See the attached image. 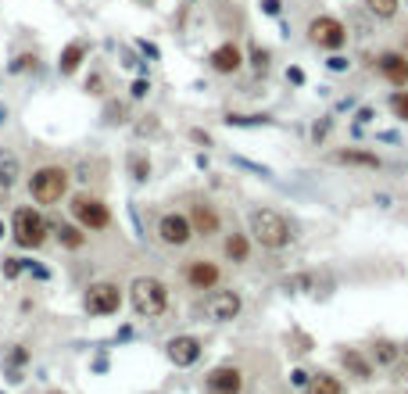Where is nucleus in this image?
<instances>
[{"instance_id":"f257e3e1","label":"nucleus","mask_w":408,"mask_h":394,"mask_svg":"<svg viewBox=\"0 0 408 394\" xmlns=\"http://www.w3.org/2000/svg\"><path fill=\"white\" fill-rule=\"evenodd\" d=\"M247 226H251V237L262 244V247H269V251L287 247L290 237H294L287 215H279L276 208H254V212L247 215Z\"/></svg>"},{"instance_id":"f03ea898","label":"nucleus","mask_w":408,"mask_h":394,"mask_svg":"<svg viewBox=\"0 0 408 394\" xmlns=\"http://www.w3.org/2000/svg\"><path fill=\"white\" fill-rule=\"evenodd\" d=\"M129 301H133L136 316L158 319L168 308V287L158 276H136L133 283H129Z\"/></svg>"},{"instance_id":"7ed1b4c3","label":"nucleus","mask_w":408,"mask_h":394,"mask_svg":"<svg viewBox=\"0 0 408 394\" xmlns=\"http://www.w3.org/2000/svg\"><path fill=\"white\" fill-rule=\"evenodd\" d=\"M11 237H15L18 247L36 251V247H43L47 237H51V222L43 219L36 208H15V215H11Z\"/></svg>"},{"instance_id":"20e7f679","label":"nucleus","mask_w":408,"mask_h":394,"mask_svg":"<svg viewBox=\"0 0 408 394\" xmlns=\"http://www.w3.org/2000/svg\"><path fill=\"white\" fill-rule=\"evenodd\" d=\"M64 190H69V169H61V165H43L29 179V194L36 204H57Z\"/></svg>"},{"instance_id":"39448f33","label":"nucleus","mask_w":408,"mask_h":394,"mask_svg":"<svg viewBox=\"0 0 408 394\" xmlns=\"http://www.w3.org/2000/svg\"><path fill=\"white\" fill-rule=\"evenodd\" d=\"M82 308H86V316H115L118 308H122V290L118 283H90L86 287V294H82Z\"/></svg>"},{"instance_id":"423d86ee","label":"nucleus","mask_w":408,"mask_h":394,"mask_svg":"<svg viewBox=\"0 0 408 394\" xmlns=\"http://www.w3.org/2000/svg\"><path fill=\"white\" fill-rule=\"evenodd\" d=\"M308 39L319 47V51H340L348 44V26L333 15H319L308 22Z\"/></svg>"},{"instance_id":"0eeeda50","label":"nucleus","mask_w":408,"mask_h":394,"mask_svg":"<svg viewBox=\"0 0 408 394\" xmlns=\"http://www.w3.org/2000/svg\"><path fill=\"white\" fill-rule=\"evenodd\" d=\"M240 308H244V298L233 287H211V294L204 298V312L211 323H233L240 316Z\"/></svg>"},{"instance_id":"6e6552de","label":"nucleus","mask_w":408,"mask_h":394,"mask_svg":"<svg viewBox=\"0 0 408 394\" xmlns=\"http://www.w3.org/2000/svg\"><path fill=\"white\" fill-rule=\"evenodd\" d=\"M72 215L79 219L82 230H104L107 222H112V212H107V204L90 197V194H79L72 197Z\"/></svg>"},{"instance_id":"1a4fd4ad","label":"nucleus","mask_w":408,"mask_h":394,"mask_svg":"<svg viewBox=\"0 0 408 394\" xmlns=\"http://www.w3.org/2000/svg\"><path fill=\"white\" fill-rule=\"evenodd\" d=\"M158 237H161V244H168V247H186L190 237H193V226H190V219L179 215V212H165V215L158 219Z\"/></svg>"},{"instance_id":"9d476101","label":"nucleus","mask_w":408,"mask_h":394,"mask_svg":"<svg viewBox=\"0 0 408 394\" xmlns=\"http://www.w3.org/2000/svg\"><path fill=\"white\" fill-rule=\"evenodd\" d=\"M208 391L211 394H240L244 391V373L236 366H215L208 373Z\"/></svg>"},{"instance_id":"9b49d317","label":"nucleus","mask_w":408,"mask_h":394,"mask_svg":"<svg viewBox=\"0 0 408 394\" xmlns=\"http://www.w3.org/2000/svg\"><path fill=\"white\" fill-rule=\"evenodd\" d=\"M219 265L215 262H208V258H193V262H186V283L193 287V290H211V287H219Z\"/></svg>"},{"instance_id":"f8f14e48","label":"nucleus","mask_w":408,"mask_h":394,"mask_svg":"<svg viewBox=\"0 0 408 394\" xmlns=\"http://www.w3.org/2000/svg\"><path fill=\"white\" fill-rule=\"evenodd\" d=\"M380 75L391 82V87L405 90L408 87V54H398V51L380 54Z\"/></svg>"},{"instance_id":"ddd939ff","label":"nucleus","mask_w":408,"mask_h":394,"mask_svg":"<svg viewBox=\"0 0 408 394\" xmlns=\"http://www.w3.org/2000/svg\"><path fill=\"white\" fill-rule=\"evenodd\" d=\"M208 61H211V69L219 72V75H233V72L244 69V54H240V47H236V44H219V47L208 54Z\"/></svg>"},{"instance_id":"4468645a","label":"nucleus","mask_w":408,"mask_h":394,"mask_svg":"<svg viewBox=\"0 0 408 394\" xmlns=\"http://www.w3.org/2000/svg\"><path fill=\"white\" fill-rule=\"evenodd\" d=\"M165 351H168V359L176 362L179 369H186V366H193V362L201 359V341L190 337V334H183V337H172Z\"/></svg>"},{"instance_id":"2eb2a0df","label":"nucleus","mask_w":408,"mask_h":394,"mask_svg":"<svg viewBox=\"0 0 408 394\" xmlns=\"http://www.w3.org/2000/svg\"><path fill=\"white\" fill-rule=\"evenodd\" d=\"M186 219L193 226V237H215V233H219V226H222L219 212H215L211 204H193Z\"/></svg>"},{"instance_id":"dca6fc26","label":"nucleus","mask_w":408,"mask_h":394,"mask_svg":"<svg viewBox=\"0 0 408 394\" xmlns=\"http://www.w3.org/2000/svg\"><path fill=\"white\" fill-rule=\"evenodd\" d=\"M333 161L337 165H355V169H380V158L373 151H358V147L333 151Z\"/></svg>"},{"instance_id":"f3484780","label":"nucleus","mask_w":408,"mask_h":394,"mask_svg":"<svg viewBox=\"0 0 408 394\" xmlns=\"http://www.w3.org/2000/svg\"><path fill=\"white\" fill-rule=\"evenodd\" d=\"M82 61H86V39H72V44L61 51L57 72H61V75H72V72H76V69L82 65Z\"/></svg>"},{"instance_id":"a211bd4d","label":"nucleus","mask_w":408,"mask_h":394,"mask_svg":"<svg viewBox=\"0 0 408 394\" xmlns=\"http://www.w3.org/2000/svg\"><path fill=\"white\" fill-rule=\"evenodd\" d=\"M51 233L57 237L61 247H69V251H79V247L86 244V233L79 230V226H72V222H54V226H51Z\"/></svg>"},{"instance_id":"6ab92c4d","label":"nucleus","mask_w":408,"mask_h":394,"mask_svg":"<svg viewBox=\"0 0 408 394\" xmlns=\"http://www.w3.org/2000/svg\"><path fill=\"white\" fill-rule=\"evenodd\" d=\"M222 251H226V258H229V262H247V255H251V244H247V237H244V233H229V237H226V244H222Z\"/></svg>"},{"instance_id":"aec40b11","label":"nucleus","mask_w":408,"mask_h":394,"mask_svg":"<svg viewBox=\"0 0 408 394\" xmlns=\"http://www.w3.org/2000/svg\"><path fill=\"white\" fill-rule=\"evenodd\" d=\"M340 362L348 366V369L355 373V377H358V380H369V377H373V366L365 362V355H362V351H355V348H348V351H344V355H340Z\"/></svg>"},{"instance_id":"412c9836","label":"nucleus","mask_w":408,"mask_h":394,"mask_svg":"<svg viewBox=\"0 0 408 394\" xmlns=\"http://www.w3.org/2000/svg\"><path fill=\"white\" fill-rule=\"evenodd\" d=\"M401 359V344H394V341H376L373 344V362L376 366H394Z\"/></svg>"},{"instance_id":"4be33fe9","label":"nucleus","mask_w":408,"mask_h":394,"mask_svg":"<svg viewBox=\"0 0 408 394\" xmlns=\"http://www.w3.org/2000/svg\"><path fill=\"white\" fill-rule=\"evenodd\" d=\"M15 179H18V158L0 151V186L8 190V186H15Z\"/></svg>"},{"instance_id":"5701e85b","label":"nucleus","mask_w":408,"mask_h":394,"mask_svg":"<svg viewBox=\"0 0 408 394\" xmlns=\"http://www.w3.org/2000/svg\"><path fill=\"white\" fill-rule=\"evenodd\" d=\"M308 394H344V387H340L337 377H330V373H319V377L308 384Z\"/></svg>"},{"instance_id":"b1692460","label":"nucleus","mask_w":408,"mask_h":394,"mask_svg":"<svg viewBox=\"0 0 408 394\" xmlns=\"http://www.w3.org/2000/svg\"><path fill=\"white\" fill-rule=\"evenodd\" d=\"M129 176H133L136 183H143V179L150 176V161H147L140 151H133V154H129Z\"/></svg>"},{"instance_id":"393cba45","label":"nucleus","mask_w":408,"mask_h":394,"mask_svg":"<svg viewBox=\"0 0 408 394\" xmlns=\"http://www.w3.org/2000/svg\"><path fill=\"white\" fill-rule=\"evenodd\" d=\"M365 4H369V11L376 18H394L398 15V0H365Z\"/></svg>"},{"instance_id":"a878e982","label":"nucleus","mask_w":408,"mask_h":394,"mask_svg":"<svg viewBox=\"0 0 408 394\" xmlns=\"http://www.w3.org/2000/svg\"><path fill=\"white\" fill-rule=\"evenodd\" d=\"M283 287H287V290H315V287H319V280H315V273H301V276L283 280Z\"/></svg>"},{"instance_id":"bb28decb","label":"nucleus","mask_w":408,"mask_h":394,"mask_svg":"<svg viewBox=\"0 0 408 394\" xmlns=\"http://www.w3.org/2000/svg\"><path fill=\"white\" fill-rule=\"evenodd\" d=\"M391 111L408 122V90H394V93H391Z\"/></svg>"},{"instance_id":"cd10ccee","label":"nucleus","mask_w":408,"mask_h":394,"mask_svg":"<svg viewBox=\"0 0 408 394\" xmlns=\"http://www.w3.org/2000/svg\"><path fill=\"white\" fill-rule=\"evenodd\" d=\"M226 122H229V126H269L265 115H229Z\"/></svg>"},{"instance_id":"c85d7f7f","label":"nucleus","mask_w":408,"mask_h":394,"mask_svg":"<svg viewBox=\"0 0 408 394\" xmlns=\"http://www.w3.org/2000/svg\"><path fill=\"white\" fill-rule=\"evenodd\" d=\"M0 269H4V276H8V280H18V276H21V269H26V262H21V258H4V265H0Z\"/></svg>"},{"instance_id":"c756f323","label":"nucleus","mask_w":408,"mask_h":394,"mask_svg":"<svg viewBox=\"0 0 408 394\" xmlns=\"http://www.w3.org/2000/svg\"><path fill=\"white\" fill-rule=\"evenodd\" d=\"M251 65H254L258 72H265V69H269V51H265V47H254V51H251Z\"/></svg>"},{"instance_id":"7c9ffc66","label":"nucleus","mask_w":408,"mask_h":394,"mask_svg":"<svg viewBox=\"0 0 408 394\" xmlns=\"http://www.w3.org/2000/svg\"><path fill=\"white\" fill-rule=\"evenodd\" d=\"M29 65H36V54H18V57L11 61L8 72H21V69H29Z\"/></svg>"},{"instance_id":"2f4dec72","label":"nucleus","mask_w":408,"mask_h":394,"mask_svg":"<svg viewBox=\"0 0 408 394\" xmlns=\"http://www.w3.org/2000/svg\"><path fill=\"white\" fill-rule=\"evenodd\" d=\"M330 126H333V122H330V118H322V122H315V129H312V140H315V143H319V140H326Z\"/></svg>"},{"instance_id":"473e14b6","label":"nucleus","mask_w":408,"mask_h":394,"mask_svg":"<svg viewBox=\"0 0 408 394\" xmlns=\"http://www.w3.org/2000/svg\"><path fill=\"white\" fill-rule=\"evenodd\" d=\"M326 65H330L333 72H344V69H348V57H340V54H333V57L326 61Z\"/></svg>"},{"instance_id":"72a5a7b5","label":"nucleus","mask_w":408,"mask_h":394,"mask_svg":"<svg viewBox=\"0 0 408 394\" xmlns=\"http://www.w3.org/2000/svg\"><path fill=\"white\" fill-rule=\"evenodd\" d=\"M100 87H104V79H100V75H90V79H86V90H90V93H104Z\"/></svg>"},{"instance_id":"f704fd0d","label":"nucleus","mask_w":408,"mask_h":394,"mask_svg":"<svg viewBox=\"0 0 408 394\" xmlns=\"http://www.w3.org/2000/svg\"><path fill=\"white\" fill-rule=\"evenodd\" d=\"M279 8H283V0H262V11L265 15H279Z\"/></svg>"},{"instance_id":"c9c22d12","label":"nucleus","mask_w":408,"mask_h":394,"mask_svg":"<svg viewBox=\"0 0 408 394\" xmlns=\"http://www.w3.org/2000/svg\"><path fill=\"white\" fill-rule=\"evenodd\" d=\"M147 90H150L147 79H136V82H133V97H147Z\"/></svg>"},{"instance_id":"e433bc0d","label":"nucleus","mask_w":408,"mask_h":394,"mask_svg":"<svg viewBox=\"0 0 408 394\" xmlns=\"http://www.w3.org/2000/svg\"><path fill=\"white\" fill-rule=\"evenodd\" d=\"M287 79H290V82H297V87H301V82H305V72H301V69H290V72H287Z\"/></svg>"},{"instance_id":"4c0bfd02","label":"nucleus","mask_w":408,"mask_h":394,"mask_svg":"<svg viewBox=\"0 0 408 394\" xmlns=\"http://www.w3.org/2000/svg\"><path fill=\"white\" fill-rule=\"evenodd\" d=\"M398 384L408 391V366H405V369H398Z\"/></svg>"},{"instance_id":"58836bf2","label":"nucleus","mask_w":408,"mask_h":394,"mask_svg":"<svg viewBox=\"0 0 408 394\" xmlns=\"http://www.w3.org/2000/svg\"><path fill=\"white\" fill-rule=\"evenodd\" d=\"M294 384H308V373H301V369H294V377H290Z\"/></svg>"},{"instance_id":"ea45409f","label":"nucleus","mask_w":408,"mask_h":394,"mask_svg":"<svg viewBox=\"0 0 408 394\" xmlns=\"http://www.w3.org/2000/svg\"><path fill=\"white\" fill-rule=\"evenodd\" d=\"M140 51H143L147 57H158V47H150V44H140Z\"/></svg>"},{"instance_id":"a19ab883","label":"nucleus","mask_w":408,"mask_h":394,"mask_svg":"<svg viewBox=\"0 0 408 394\" xmlns=\"http://www.w3.org/2000/svg\"><path fill=\"white\" fill-rule=\"evenodd\" d=\"M401 355H405V359H408V341H405V344H401Z\"/></svg>"},{"instance_id":"79ce46f5","label":"nucleus","mask_w":408,"mask_h":394,"mask_svg":"<svg viewBox=\"0 0 408 394\" xmlns=\"http://www.w3.org/2000/svg\"><path fill=\"white\" fill-rule=\"evenodd\" d=\"M4 118H8V111H0V122H4Z\"/></svg>"},{"instance_id":"37998d69","label":"nucleus","mask_w":408,"mask_h":394,"mask_svg":"<svg viewBox=\"0 0 408 394\" xmlns=\"http://www.w3.org/2000/svg\"><path fill=\"white\" fill-rule=\"evenodd\" d=\"M0 237H4V222H0Z\"/></svg>"},{"instance_id":"c03bdc74","label":"nucleus","mask_w":408,"mask_h":394,"mask_svg":"<svg viewBox=\"0 0 408 394\" xmlns=\"http://www.w3.org/2000/svg\"><path fill=\"white\" fill-rule=\"evenodd\" d=\"M405 51H408V36H405Z\"/></svg>"},{"instance_id":"a18cd8bd","label":"nucleus","mask_w":408,"mask_h":394,"mask_svg":"<svg viewBox=\"0 0 408 394\" xmlns=\"http://www.w3.org/2000/svg\"><path fill=\"white\" fill-rule=\"evenodd\" d=\"M51 394H61V391H51Z\"/></svg>"}]
</instances>
